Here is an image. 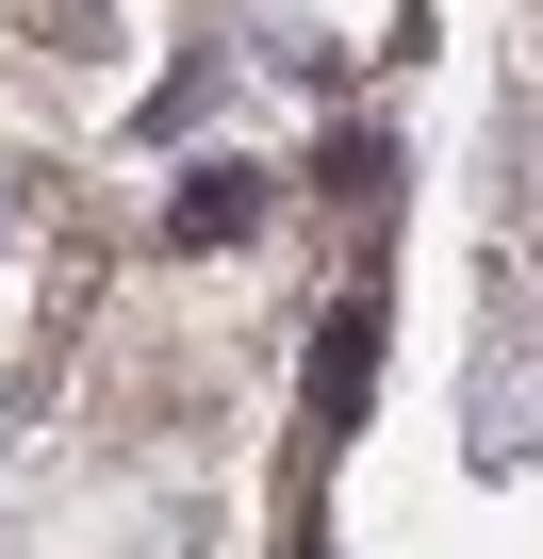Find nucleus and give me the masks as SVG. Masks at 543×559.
Listing matches in <instances>:
<instances>
[{
	"label": "nucleus",
	"mask_w": 543,
	"mask_h": 559,
	"mask_svg": "<svg viewBox=\"0 0 543 559\" xmlns=\"http://www.w3.org/2000/svg\"><path fill=\"white\" fill-rule=\"evenodd\" d=\"M231 230H263V181L247 165H198L181 181V247H231Z\"/></svg>",
	"instance_id": "f257e3e1"
}]
</instances>
